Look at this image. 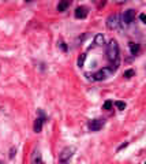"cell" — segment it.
<instances>
[{
    "mask_svg": "<svg viewBox=\"0 0 146 164\" xmlns=\"http://www.w3.org/2000/svg\"><path fill=\"white\" fill-rule=\"evenodd\" d=\"M139 19H141V21L145 23V21H146V16H145V14H141V15H139Z\"/></svg>",
    "mask_w": 146,
    "mask_h": 164,
    "instance_id": "19",
    "label": "cell"
},
{
    "mask_svg": "<svg viewBox=\"0 0 146 164\" xmlns=\"http://www.w3.org/2000/svg\"><path fill=\"white\" fill-rule=\"evenodd\" d=\"M128 48H130L131 51V55H138L139 49H141V47H139V44H137V42H128Z\"/></svg>",
    "mask_w": 146,
    "mask_h": 164,
    "instance_id": "10",
    "label": "cell"
},
{
    "mask_svg": "<svg viewBox=\"0 0 146 164\" xmlns=\"http://www.w3.org/2000/svg\"><path fill=\"white\" fill-rule=\"evenodd\" d=\"M30 163L32 164H44L43 162V155H41L40 149L34 148L32 152V157H30Z\"/></svg>",
    "mask_w": 146,
    "mask_h": 164,
    "instance_id": "8",
    "label": "cell"
},
{
    "mask_svg": "<svg viewBox=\"0 0 146 164\" xmlns=\"http://www.w3.org/2000/svg\"><path fill=\"white\" fill-rule=\"evenodd\" d=\"M112 105H113V103H112V101H105V104H104L103 108L106 109V111H109V109L112 108Z\"/></svg>",
    "mask_w": 146,
    "mask_h": 164,
    "instance_id": "16",
    "label": "cell"
},
{
    "mask_svg": "<svg viewBox=\"0 0 146 164\" xmlns=\"http://www.w3.org/2000/svg\"><path fill=\"white\" fill-rule=\"evenodd\" d=\"M120 25V21H119V15L117 14H112V15L108 16L106 19V27L109 30H116Z\"/></svg>",
    "mask_w": 146,
    "mask_h": 164,
    "instance_id": "5",
    "label": "cell"
},
{
    "mask_svg": "<svg viewBox=\"0 0 146 164\" xmlns=\"http://www.w3.org/2000/svg\"><path fill=\"white\" fill-rule=\"evenodd\" d=\"M15 155H16V148L15 146H12V148L10 149V155H8V157H10V159H14Z\"/></svg>",
    "mask_w": 146,
    "mask_h": 164,
    "instance_id": "15",
    "label": "cell"
},
{
    "mask_svg": "<svg viewBox=\"0 0 146 164\" xmlns=\"http://www.w3.org/2000/svg\"><path fill=\"white\" fill-rule=\"evenodd\" d=\"M38 115L40 116H37V119H36V122H34V133H41V130H43V126H44V123L47 122V118H45V114H44L43 111H38Z\"/></svg>",
    "mask_w": 146,
    "mask_h": 164,
    "instance_id": "6",
    "label": "cell"
},
{
    "mask_svg": "<svg viewBox=\"0 0 146 164\" xmlns=\"http://www.w3.org/2000/svg\"><path fill=\"white\" fill-rule=\"evenodd\" d=\"M105 124V119H93L89 122V130L90 131H98V130L103 129V126Z\"/></svg>",
    "mask_w": 146,
    "mask_h": 164,
    "instance_id": "7",
    "label": "cell"
},
{
    "mask_svg": "<svg viewBox=\"0 0 146 164\" xmlns=\"http://www.w3.org/2000/svg\"><path fill=\"white\" fill-rule=\"evenodd\" d=\"M85 60H86V53H82V55L79 56V59H78V66L82 67L83 64H85Z\"/></svg>",
    "mask_w": 146,
    "mask_h": 164,
    "instance_id": "14",
    "label": "cell"
},
{
    "mask_svg": "<svg viewBox=\"0 0 146 164\" xmlns=\"http://www.w3.org/2000/svg\"><path fill=\"white\" fill-rule=\"evenodd\" d=\"M115 107H116L117 109H120V111H122V109L126 108V103H124V101H115Z\"/></svg>",
    "mask_w": 146,
    "mask_h": 164,
    "instance_id": "13",
    "label": "cell"
},
{
    "mask_svg": "<svg viewBox=\"0 0 146 164\" xmlns=\"http://www.w3.org/2000/svg\"><path fill=\"white\" fill-rule=\"evenodd\" d=\"M0 164H4V163H3V162H0Z\"/></svg>",
    "mask_w": 146,
    "mask_h": 164,
    "instance_id": "20",
    "label": "cell"
},
{
    "mask_svg": "<svg viewBox=\"0 0 146 164\" xmlns=\"http://www.w3.org/2000/svg\"><path fill=\"white\" fill-rule=\"evenodd\" d=\"M60 47H61V49L63 51H67V47H66V44H64L63 41H60Z\"/></svg>",
    "mask_w": 146,
    "mask_h": 164,
    "instance_id": "18",
    "label": "cell"
},
{
    "mask_svg": "<svg viewBox=\"0 0 146 164\" xmlns=\"http://www.w3.org/2000/svg\"><path fill=\"white\" fill-rule=\"evenodd\" d=\"M104 42H105V38H104L103 34H97L96 37H94V44H96L97 47H101V45H104Z\"/></svg>",
    "mask_w": 146,
    "mask_h": 164,
    "instance_id": "12",
    "label": "cell"
},
{
    "mask_svg": "<svg viewBox=\"0 0 146 164\" xmlns=\"http://www.w3.org/2000/svg\"><path fill=\"white\" fill-rule=\"evenodd\" d=\"M106 58L112 63L111 66H113L115 69L119 67V44L113 38L109 41L108 47H106Z\"/></svg>",
    "mask_w": 146,
    "mask_h": 164,
    "instance_id": "1",
    "label": "cell"
},
{
    "mask_svg": "<svg viewBox=\"0 0 146 164\" xmlns=\"http://www.w3.org/2000/svg\"><path fill=\"white\" fill-rule=\"evenodd\" d=\"M134 19H135V10L128 8V10H126L122 15V23L126 25V26H128V25L133 23Z\"/></svg>",
    "mask_w": 146,
    "mask_h": 164,
    "instance_id": "4",
    "label": "cell"
},
{
    "mask_svg": "<svg viewBox=\"0 0 146 164\" xmlns=\"http://www.w3.org/2000/svg\"><path fill=\"white\" fill-rule=\"evenodd\" d=\"M88 14H89L88 7H85V5H81V7L75 8L74 15H75V18H77V19H85L86 16H88Z\"/></svg>",
    "mask_w": 146,
    "mask_h": 164,
    "instance_id": "9",
    "label": "cell"
},
{
    "mask_svg": "<svg viewBox=\"0 0 146 164\" xmlns=\"http://www.w3.org/2000/svg\"><path fill=\"white\" fill-rule=\"evenodd\" d=\"M68 5H70V2H60L57 4V11H59V12H64Z\"/></svg>",
    "mask_w": 146,
    "mask_h": 164,
    "instance_id": "11",
    "label": "cell"
},
{
    "mask_svg": "<svg viewBox=\"0 0 146 164\" xmlns=\"http://www.w3.org/2000/svg\"><path fill=\"white\" fill-rule=\"evenodd\" d=\"M116 71V69H115L113 66H108V67H104V69L98 70L96 74L92 75V80L93 81H104L106 80V78H109L113 73Z\"/></svg>",
    "mask_w": 146,
    "mask_h": 164,
    "instance_id": "2",
    "label": "cell"
},
{
    "mask_svg": "<svg viewBox=\"0 0 146 164\" xmlns=\"http://www.w3.org/2000/svg\"><path fill=\"white\" fill-rule=\"evenodd\" d=\"M134 74H135V71H134V70H127V71L124 73V77L126 78H131Z\"/></svg>",
    "mask_w": 146,
    "mask_h": 164,
    "instance_id": "17",
    "label": "cell"
},
{
    "mask_svg": "<svg viewBox=\"0 0 146 164\" xmlns=\"http://www.w3.org/2000/svg\"><path fill=\"white\" fill-rule=\"evenodd\" d=\"M75 151H77V149H75L74 146H66V148L59 153V164H70Z\"/></svg>",
    "mask_w": 146,
    "mask_h": 164,
    "instance_id": "3",
    "label": "cell"
}]
</instances>
